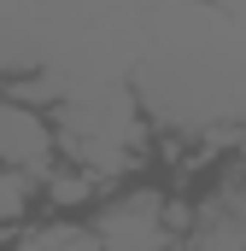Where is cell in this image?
Instances as JSON below:
<instances>
[{"label": "cell", "instance_id": "obj_1", "mask_svg": "<svg viewBox=\"0 0 246 251\" xmlns=\"http://www.w3.org/2000/svg\"><path fill=\"white\" fill-rule=\"evenodd\" d=\"M0 164L35 170V176L53 164V134L35 123V111H24V105H0Z\"/></svg>", "mask_w": 246, "mask_h": 251}]
</instances>
